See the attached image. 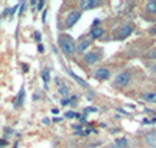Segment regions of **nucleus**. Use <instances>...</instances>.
<instances>
[{
  "mask_svg": "<svg viewBox=\"0 0 156 148\" xmlns=\"http://www.w3.org/2000/svg\"><path fill=\"white\" fill-rule=\"evenodd\" d=\"M58 45H59V48H61L64 53H66V55H69V56L73 55V51H75V41H73L70 36L61 34V36L58 37Z\"/></svg>",
  "mask_w": 156,
  "mask_h": 148,
  "instance_id": "f257e3e1",
  "label": "nucleus"
},
{
  "mask_svg": "<svg viewBox=\"0 0 156 148\" xmlns=\"http://www.w3.org/2000/svg\"><path fill=\"white\" fill-rule=\"evenodd\" d=\"M129 81H131V73L129 72H122V73H119L115 76V84L117 86H128L129 84Z\"/></svg>",
  "mask_w": 156,
  "mask_h": 148,
  "instance_id": "f03ea898",
  "label": "nucleus"
},
{
  "mask_svg": "<svg viewBox=\"0 0 156 148\" xmlns=\"http://www.w3.org/2000/svg\"><path fill=\"white\" fill-rule=\"evenodd\" d=\"M80 17H81V12L80 11H70L69 14H67V17H66V26H67V28L73 26L78 20H80Z\"/></svg>",
  "mask_w": 156,
  "mask_h": 148,
  "instance_id": "7ed1b4c3",
  "label": "nucleus"
},
{
  "mask_svg": "<svg viewBox=\"0 0 156 148\" xmlns=\"http://www.w3.org/2000/svg\"><path fill=\"white\" fill-rule=\"evenodd\" d=\"M90 45V39L87 37V36H83L81 39H80V42L76 44V47H75V51L76 53H83L87 47Z\"/></svg>",
  "mask_w": 156,
  "mask_h": 148,
  "instance_id": "20e7f679",
  "label": "nucleus"
},
{
  "mask_svg": "<svg viewBox=\"0 0 156 148\" xmlns=\"http://www.w3.org/2000/svg\"><path fill=\"white\" fill-rule=\"evenodd\" d=\"M100 5H101V2H98V0H81L80 2V8H83V9H94Z\"/></svg>",
  "mask_w": 156,
  "mask_h": 148,
  "instance_id": "39448f33",
  "label": "nucleus"
},
{
  "mask_svg": "<svg viewBox=\"0 0 156 148\" xmlns=\"http://www.w3.org/2000/svg\"><path fill=\"white\" fill-rule=\"evenodd\" d=\"M144 142H145V145H147V146H150V148H156V131L145 134Z\"/></svg>",
  "mask_w": 156,
  "mask_h": 148,
  "instance_id": "423d86ee",
  "label": "nucleus"
},
{
  "mask_svg": "<svg viewBox=\"0 0 156 148\" xmlns=\"http://www.w3.org/2000/svg\"><path fill=\"white\" fill-rule=\"evenodd\" d=\"M98 58H100V55H98L97 51H89V53H86V55H84V61L87 64H95L98 61Z\"/></svg>",
  "mask_w": 156,
  "mask_h": 148,
  "instance_id": "0eeeda50",
  "label": "nucleus"
},
{
  "mask_svg": "<svg viewBox=\"0 0 156 148\" xmlns=\"http://www.w3.org/2000/svg\"><path fill=\"white\" fill-rule=\"evenodd\" d=\"M103 33L105 31H103L101 26H92V30H90V33H89V39L90 41H92V39H98Z\"/></svg>",
  "mask_w": 156,
  "mask_h": 148,
  "instance_id": "6e6552de",
  "label": "nucleus"
},
{
  "mask_svg": "<svg viewBox=\"0 0 156 148\" xmlns=\"http://www.w3.org/2000/svg\"><path fill=\"white\" fill-rule=\"evenodd\" d=\"M95 78L97 79H108L109 78V70L108 69H98L95 72Z\"/></svg>",
  "mask_w": 156,
  "mask_h": 148,
  "instance_id": "1a4fd4ad",
  "label": "nucleus"
},
{
  "mask_svg": "<svg viewBox=\"0 0 156 148\" xmlns=\"http://www.w3.org/2000/svg\"><path fill=\"white\" fill-rule=\"evenodd\" d=\"M145 9L150 12V14H154L156 16V0H150V2H147Z\"/></svg>",
  "mask_w": 156,
  "mask_h": 148,
  "instance_id": "9d476101",
  "label": "nucleus"
},
{
  "mask_svg": "<svg viewBox=\"0 0 156 148\" xmlns=\"http://www.w3.org/2000/svg\"><path fill=\"white\" fill-rule=\"evenodd\" d=\"M133 31V28L129 25H125V26H122L120 28V34H119V37L120 39H123V37H126V36H129V33Z\"/></svg>",
  "mask_w": 156,
  "mask_h": 148,
  "instance_id": "9b49d317",
  "label": "nucleus"
},
{
  "mask_svg": "<svg viewBox=\"0 0 156 148\" xmlns=\"http://www.w3.org/2000/svg\"><path fill=\"white\" fill-rule=\"evenodd\" d=\"M144 100L148 103H156V92H147L144 95Z\"/></svg>",
  "mask_w": 156,
  "mask_h": 148,
  "instance_id": "f8f14e48",
  "label": "nucleus"
},
{
  "mask_svg": "<svg viewBox=\"0 0 156 148\" xmlns=\"http://www.w3.org/2000/svg\"><path fill=\"white\" fill-rule=\"evenodd\" d=\"M69 75H70V76H72V78L75 79V81H78V83H80L81 86H84V87H87V83L84 81V79H81L80 76H76V75H75V73H73L72 70H69Z\"/></svg>",
  "mask_w": 156,
  "mask_h": 148,
  "instance_id": "ddd939ff",
  "label": "nucleus"
},
{
  "mask_svg": "<svg viewBox=\"0 0 156 148\" xmlns=\"http://www.w3.org/2000/svg\"><path fill=\"white\" fill-rule=\"evenodd\" d=\"M115 145H119L120 148H126V145H128V140H126L125 137H120V139H117V140H115Z\"/></svg>",
  "mask_w": 156,
  "mask_h": 148,
  "instance_id": "4468645a",
  "label": "nucleus"
},
{
  "mask_svg": "<svg viewBox=\"0 0 156 148\" xmlns=\"http://www.w3.org/2000/svg\"><path fill=\"white\" fill-rule=\"evenodd\" d=\"M23 93H25V89H20L19 95H17V101H16V104H17V106H20V104H22V100H23Z\"/></svg>",
  "mask_w": 156,
  "mask_h": 148,
  "instance_id": "2eb2a0df",
  "label": "nucleus"
},
{
  "mask_svg": "<svg viewBox=\"0 0 156 148\" xmlns=\"http://www.w3.org/2000/svg\"><path fill=\"white\" fill-rule=\"evenodd\" d=\"M42 79H44L45 83H48V81H50V73H48V69H44V70H42Z\"/></svg>",
  "mask_w": 156,
  "mask_h": 148,
  "instance_id": "dca6fc26",
  "label": "nucleus"
},
{
  "mask_svg": "<svg viewBox=\"0 0 156 148\" xmlns=\"http://www.w3.org/2000/svg\"><path fill=\"white\" fill-rule=\"evenodd\" d=\"M67 92H69V89L66 86H59V93H61L64 98H67Z\"/></svg>",
  "mask_w": 156,
  "mask_h": 148,
  "instance_id": "f3484780",
  "label": "nucleus"
},
{
  "mask_svg": "<svg viewBox=\"0 0 156 148\" xmlns=\"http://www.w3.org/2000/svg\"><path fill=\"white\" fill-rule=\"evenodd\" d=\"M64 117H66V118H75V117H78V118H80L81 115H78V114H75V112L69 111V112H66V114H64Z\"/></svg>",
  "mask_w": 156,
  "mask_h": 148,
  "instance_id": "a211bd4d",
  "label": "nucleus"
},
{
  "mask_svg": "<svg viewBox=\"0 0 156 148\" xmlns=\"http://www.w3.org/2000/svg\"><path fill=\"white\" fill-rule=\"evenodd\" d=\"M84 112H86V114H87V112H97V107L89 106V107H86V109H84Z\"/></svg>",
  "mask_w": 156,
  "mask_h": 148,
  "instance_id": "6ab92c4d",
  "label": "nucleus"
},
{
  "mask_svg": "<svg viewBox=\"0 0 156 148\" xmlns=\"http://www.w3.org/2000/svg\"><path fill=\"white\" fill-rule=\"evenodd\" d=\"M41 31H34V39H36V41H41Z\"/></svg>",
  "mask_w": 156,
  "mask_h": 148,
  "instance_id": "aec40b11",
  "label": "nucleus"
},
{
  "mask_svg": "<svg viewBox=\"0 0 156 148\" xmlns=\"http://www.w3.org/2000/svg\"><path fill=\"white\" fill-rule=\"evenodd\" d=\"M37 5V9H42V6H44V2H39V3H36Z\"/></svg>",
  "mask_w": 156,
  "mask_h": 148,
  "instance_id": "412c9836",
  "label": "nucleus"
},
{
  "mask_svg": "<svg viewBox=\"0 0 156 148\" xmlns=\"http://www.w3.org/2000/svg\"><path fill=\"white\" fill-rule=\"evenodd\" d=\"M61 103H62V106H66V104H69V103H70V101H69V100H67V98H64V100H62V101H61Z\"/></svg>",
  "mask_w": 156,
  "mask_h": 148,
  "instance_id": "4be33fe9",
  "label": "nucleus"
},
{
  "mask_svg": "<svg viewBox=\"0 0 156 148\" xmlns=\"http://www.w3.org/2000/svg\"><path fill=\"white\" fill-rule=\"evenodd\" d=\"M37 50H39V51H41V53H42V51H44V47H42L41 44H39V45H37Z\"/></svg>",
  "mask_w": 156,
  "mask_h": 148,
  "instance_id": "5701e85b",
  "label": "nucleus"
},
{
  "mask_svg": "<svg viewBox=\"0 0 156 148\" xmlns=\"http://www.w3.org/2000/svg\"><path fill=\"white\" fill-rule=\"evenodd\" d=\"M42 122H44V123H45V125H47V123H48V122H50V118H47V117H45V118H42Z\"/></svg>",
  "mask_w": 156,
  "mask_h": 148,
  "instance_id": "b1692460",
  "label": "nucleus"
},
{
  "mask_svg": "<svg viewBox=\"0 0 156 148\" xmlns=\"http://www.w3.org/2000/svg\"><path fill=\"white\" fill-rule=\"evenodd\" d=\"M3 145H6V142L5 140H0V146H3Z\"/></svg>",
  "mask_w": 156,
  "mask_h": 148,
  "instance_id": "393cba45",
  "label": "nucleus"
},
{
  "mask_svg": "<svg viewBox=\"0 0 156 148\" xmlns=\"http://www.w3.org/2000/svg\"><path fill=\"white\" fill-rule=\"evenodd\" d=\"M109 148H120V146H119V145H115V143H114V145H111Z\"/></svg>",
  "mask_w": 156,
  "mask_h": 148,
  "instance_id": "a878e982",
  "label": "nucleus"
},
{
  "mask_svg": "<svg viewBox=\"0 0 156 148\" xmlns=\"http://www.w3.org/2000/svg\"><path fill=\"white\" fill-rule=\"evenodd\" d=\"M151 70H153V72H154V73H156V64H154V65H153V67H151Z\"/></svg>",
  "mask_w": 156,
  "mask_h": 148,
  "instance_id": "bb28decb",
  "label": "nucleus"
}]
</instances>
